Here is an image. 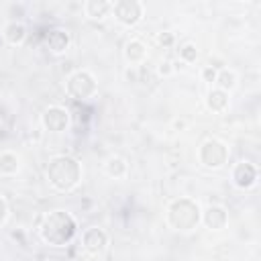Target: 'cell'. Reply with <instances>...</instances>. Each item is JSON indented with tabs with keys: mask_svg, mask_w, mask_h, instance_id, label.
<instances>
[{
	"mask_svg": "<svg viewBox=\"0 0 261 261\" xmlns=\"http://www.w3.org/2000/svg\"><path fill=\"white\" fill-rule=\"evenodd\" d=\"M39 120H41L43 130H47V133H63V130H67V126L71 122V114L61 104H49L41 112Z\"/></svg>",
	"mask_w": 261,
	"mask_h": 261,
	"instance_id": "7",
	"label": "cell"
},
{
	"mask_svg": "<svg viewBox=\"0 0 261 261\" xmlns=\"http://www.w3.org/2000/svg\"><path fill=\"white\" fill-rule=\"evenodd\" d=\"M204 104H206V108H208L212 114H222V112L228 110L230 98H228L226 92H222V90H218V88L212 86V88H208V92H206V96H204Z\"/></svg>",
	"mask_w": 261,
	"mask_h": 261,
	"instance_id": "13",
	"label": "cell"
},
{
	"mask_svg": "<svg viewBox=\"0 0 261 261\" xmlns=\"http://www.w3.org/2000/svg\"><path fill=\"white\" fill-rule=\"evenodd\" d=\"M202 206L188 196L173 198L165 206V224L175 232H192L198 228Z\"/></svg>",
	"mask_w": 261,
	"mask_h": 261,
	"instance_id": "3",
	"label": "cell"
},
{
	"mask_svg": "<svg viewBox=\"0 0 261 261\" xmlns=\"http://www.w3.org/2000/svg\"><path fill=\"white\" fill-rule=\"evenodd\" d=\"M157 43H159V47H163V49H171V47L175 45V35H173L171 31H161V33L157 35Z\"/></svg>",
	"mask_w": 261,
	"mask_h": 261,
	"instance_id": "21",
	"label": "cell"
},
{
	"mask_svg": "<svg viewBox=\"0 0 261 261\" xmlns=\"http://www.w3.org/2000/svg\"><path fill=\"white\" fill-rule=\"evenodd\" d=\"M239 86V73L232 69V67H220L216 71V82H214V88L230 94L234 88Z\"/></svg>",
	"mask_w": 261,
	"mask_h": 261,
	"instance_id": "18",
	"label": "cell"
},
{
	"mask_svg": "<svg viewBox=\"0 0 261 261\" xmlns=\"http://www.w3.org/2000/svg\"><path fill=\"white\" fill-rule=\"evenodd\" d=\"M82 175H84L82 163L73 155H67V153L49 157L47 167H45V177L49 186L61 194L73 192L82 184Z\"/></svg>",
	"mask_w": 261,
	"mask_h": 261,
	"instance_id": "2",
	"label": "cell"
},
{
	"mask_svg": "<svg viewBox=\"0 0 261 261\" xmlns=\"http://www.w3.org/2000/svg\"><path fill=\"white\" fill-rule=\"evenodd\" d=\"M110 14L118 24L133 29L145 18V4L141 0H116L112 2Z\"/></svg>",
	"mask_w": 261,
	"mask_h": 261,
	"instance_id": "6",
	"label": "cell"
},
{
	"mask_svg": "<svg viewBox=\"0 0 261 261\" xmlns=\"http://www.w3.org/2000/svg\"><path fill=\"white\" fill-rule=\"evenodd\" d=\"M200 224H204L208 230H224L228 226V210L222 204H210L202 208Z\"/></svg>",
	"mask_w": 261,
	"mask_h": 261,
	"instance_id": "11",
	"label": "cell"
},
{
	"mask_svg": "<svg viewBox=\"0 0 261 261\" xmlns=\"http://www.w3.org/2000/svg\"><path fill=\"white\" fill-rule=\"evenodd\" d=\"M257 179H259V171H257L255 163H251V161H247V159L234 163L232 169H230V181H232V186H234L237 190H241V192L253 190V188L257 186Z\"/></svg>",
	"mask_w": 261,
	"mask_h": 261,
	"instance_id": "8",
	"label": "cell"
},
{
	"mask_svg": "<svg viewBox=\"0 0 261 261\" xmlns=\"http://www.w3.org/2000/svg\"><path fill=\"white\" fill-rule=\"evenodd\" d=\"M8 214H10V208H8V202H6V198L0 194V226L8 220Z\"/></svg>",
	"mask_w": 261,
	"mask_h": 261,
	"instance_id": "23",
	"label": "cell"
},
{
	"mask_svg": "<svg viewBox=\"0 0 261 261\" xmlns=\"http://www.w3.org/2000/svg\"><path fill=\"white\" fill-rule=\"evenodd\" d=\"M216 71H218V69H216L214 65H204V67L200 69V80H202L206 86L212 88L214 82H216Z\"/></svg>",
	"mask_w": 261,
	"mask_h": 261,
	"instance_id": "20",
	"label": "cell"
},
{
	"mask_svg": "<svg viewBox=\"0 0 261 261\" xmlns=\"http://www.w3.org/2000/svg\"><path fill=\"white\" fill-rule=\"evenodd\" d=\"M82 249L90 257H100L108 249V234L100 226H88L82 232Z\"/></svg>",
	"mask_w": 261,
	"mask_h": 261,
	"instance_id": "9",
	"label": "cell"
},
{
	"mask_svg": "<svg viewBox=\"0 0 261 261\" xmlns=\"http://www.w3.org/2000/svg\"><path fill=\"white\" fill-rule=\"evenodd\" d=\"M157 73H159L161 77H169V75H173V73H175V67H173V61H169V59H165V61H161V63L157 65Z\"/></svg>",
	"mask_w": 261,
	"mask_h": 261,
	"instance_id": "22",
	"label": "cell"
},
{
	"mask_svg": "<svg viewBox=\"0 0 261 261\" xmlns=\"http://www.w3.org/2000/svg\"><path fill=\"white\" fill-rule=\"evenodd\" d=\"M43 45L51 55H63L71 47V33L63 27H53L45 33Z\"/></svg>",
	"mask_w": 261,
	"mask_h": 261,
	"instance_id": "10",
	"label": "cell"
},
{
	"mask_svg": "<svg viewBox=\"0 0 261 261\" xmlns=\"http://www.w3.org/2000/svg\"><path fill=\"white\" fill-rule=\"evenodd\" d=\"M22 167V159L16 151L4 149L0 151V177H14Z\"/></svg>",
	"mask_w": 261,
	"mask_h": 261,
	"instance_id": "15",
	"label": "cell"
},
{
	"mask_svg": "<svg viewBox=\"0 0 261 261\" xmlns=\"http://www.w3.org/2000/svg\"><path fill=\"white\" fill-rule=\"evenodd\" d=\"M177 53H179V59H177V61H181L184 65H192V63H196V59H198V47H196V43H192V41L179 45Z\"/></svg>",
	"mask_w": 261,
	"mask_h": 261,
	"instance_id": "19",
	"label": "cell"
},
{
	"mask_svg": "<svg viewBox=\"0 0 261 261\" xmlns=\"http://www.w3.org/2000/svg\"><path fill=\"white\" fill-rule=\"evenodd\" d=\"M228 159H230V147L216 137L204 139L198 147V163L204 169L218 171L228 163Z\"/></svg>",
	"mask_w": 261,
	"mask_h": 261,
	"instance_id": "5",
	"label": "cell"
},
{
	"mask_svg": "<svg viewBox=\"0 0 261 261\" xmlns=\"http://www.w3.org/2000/svg\"><path fill=\"white\" fill-rule=\"evenodd\" d=\"M77 220L71 212L67 210H61V208H55V210H49L41 224H39V239L49 245V247H65L69 245L75 237H77Z\"/></svg>",
	"mask_w": 261,
	"mask_h": 261,
	"instance_id": "1",
	"label": "cell"
},
{
	"mask_svg": "<svg viewBox=\"0 0 261 261\" xmlns=\"http://www.w3.org/2000/svg\"><path fill=\"white\" fill-rule=\"evenodd\" d=\"M82 10L90 20H102L110 14L112 2H108V0H86L82 4Z\"/></svg>",
	"mask_w": 261,
	"mask_h": 261,
	"instance_id": "17",
	"label": "cell"
},
{
	"mask_svg": "<svg viewBox=\"0 0 261 261\" xmlns=\"http://www.w3.org/2000/svg\"><path fill=\"white\" fill-rule=\"evenodd\" d=\"M104 173L110 179H124L128 175V161L122 155H108L104 159Z\"/></svg>",
	"mask_w": 261,
	"mask_h": 261,
	"instance_id": "16",
	"label": "cell"
},
{
	"mask_svg": "<svg viewBox=\"0 0 261 261\" xmlns=\"http://www.w3.org/2000/svg\"><path fill=\"white\" fill-rule=\"evenodd\" d=\"M171 126H173V128H175V130H184V128H186V126H188V122H186V120H184V118H175V120H173V122H171Z\"/></svg>",
	"mask_w": 261,
	"mask_h": 261,
	"instance_id": "24",
	"label": "cell"
},
{
	"mask_svg": "<svg viewBox=\"0 0 261 261\" xmlns=\"http://www.w3.org/2000/svg\"><path fill=\"white\" fill-rule=\"evenodd\" d=\"M27 35H29V29H27V24H24L22 20H18V18H10V20L2 27V39H4V43L10 45V47H20V45H24Z\"/></svg>",
	"mask_w": 261,
	"mask_h": 261,
	"instance_id": "12",
	"label": "cell"
},
{
	"mask_svg": "<svg viewBox=\"0 0 261 261\" xmlns=\"http://www.w3.org/2000/svg\"><path fill=\"white\" fill-rule=\"evenodd\" d=\"M122 55H124V61L130 63V65H139L147 59L149 55V49L145 45V41L141 39H128L124 43V49H122Z\"/></svg>",
	"mask_w": 261,
	"mask_h": 261,
	"instance_id": "14",
	"label": "cell"
},
{
	"mask_svg": "<svg viewBox=\"0 0 261 261\" xmlns=\"http://www.w3.org/2000/svg\"><path fill=\"white\" fill-rule=\"evenodd\" d=\"M65 94L75 102H88L98 94V80L90 69H73L65 77Z\"/></svg>",
	"mask_w": 261,
	"mask_h": 261,
	"instance_id": "4",
	"label": "cell"
}]
</instances>
